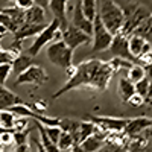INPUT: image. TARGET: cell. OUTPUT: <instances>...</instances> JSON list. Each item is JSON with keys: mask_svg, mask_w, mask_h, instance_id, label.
I'll return each instance as SVG.
<instances>
[{"mask_svg": "<svg viewBox=\"0 0 152 152\" xmlns=\"http://www.w3.org/2000/svg\"><path fill=\"white\" fill-rule=\"evenodd\" d=\"M116 70L117 69L114 67L113 61L104 62L100 59H88L85 62H81L79 66L73 67V73L70 75L67 84L61 87L56 93H53L52 97L56 99L61 94L79 87H93L97 90H105Z\"/></svg>", "mask_w": 152, "mask_h": 152, "instance_id": "1", "label": "cell"}, {"mask_svg": "<svg viewBox=\"0 0 152 152\" xmlns=\"http://www.w3.org/2000/svg\"><path fill=\"white\" fill-rule=\"evenodd\" d=\"M104 26L114 35L117 34L123 24V8H120L113 0H105L100 6V11L97 12Z\"/></svg>", "mask_w": 152, "mask_h": 152, "instance_id": "2", "label": "cell"}, {"mask_svg": "<svg viewBox=\"0 0 152 152\" xmlns=\"http://www.w3.org/2000/svg\"><path fill=\"white\" fill-rule=\"evenodd\" d=\"M47 59L55 64L56 67L61 69H70L72 67V62H73V50L62 41V40H56L52 41L47 46Z\"/></svg>", "mask_w": 152, "mask_h": 152, "instance_id": "3", "label": "cell"}, {"mask_svg": "<svg viewBox=\"0 0 152 152\" xmlns=\"http://www.w3.org/2000/svg\"><path fill=\"white\" fill-rule=\"evenodd\" d=\"M56 40H61V31H59V21L56 18H53L50 23H47V26L40 34H38L37 40L31 44V47L26 50V53H29L32 56H37L46 44L52 43V41H56Z\"/></svg>", "mask_w": 152, "mask_h": 152, "instance_id": "4", "label": "cell"}, {"mask_svg": "<svg viewBox=\"0 0 152 152\" xmlns=\"http://www.w3.org/2000/svg\"><path fill=\"white\" fill-rule=\"evenodd\" d=\"M151 14L142 6V5H128V8L123 9V24L120 28V34L129 37L132 34V31L140 24L146 17H149Z\"/></svg>", "mask_w": 152, "mask_h": 152, "instance_id": "5", "label": "cell"}, {"mask_svg": "<svg viewBox=\"0 0 152 152\" xmlns=\"http://www.w3.org/2000/svg\"><path fill=\"white\" fill-rule=\"evenodd\" d=\"M91 21H93V32H91L93 47H91V52H104V50H108L111 40H113V34L104 26V23L100 20L97 12H96V15L93 17Z\"/></svg>", "mask_w": 152, "mask_h": 152, "instance_id": "6", "label": "cell"}, {"mask_svg": "<svg viewBox=\"0 0 152 152\" xmlns=\"http://www.w3.org/2000/svg\"><path fill=\"white\" fill-rule=\"evenodd\" d=\"M49 81V75L46 73V70L41 66L32 64L31 67H28L26 70H23L21 73L17 75L15 79V85H23V84H32L40 87L44 82Z\"/></svg>", "mask_w": 152, "mask_h": 152, "instance_id": "7", "label": "cell"}, {"mask_svg": "<svg viewBox=\"0 0 152 152\" xmlns=\"http://www.w3.org/2000/svg\"><path fill=\"white\" fill-rule=\"evenodd\" d=\"M61 40L75 52V49H78L81 44L91 43V37L87 35L85 32H82L81 29L75 28L73 24H67V26L61 31Z\"/></svg>", "mask_w": 152, "mask_h": 152, "instance_id": "8", "label": "cell"}, {"mask_svg": "<svg viewBox=\"0 0 152 152\" xmlns=\"http://www.w3.org/2000/svg\"><path fill=\"white\" fill-rule=\"evenodd\" d=\"M110 52L116 56V58H120V59H125V61H129V62H134L137 61V58H134L129 52V47H128V37L117 32L113 35V40H111V44H110Z\"/></svg>", "mask_w": 152, "mask_h": 152, "instance_id": "9", "label": "cell"}, {"mask_svg": "<svg viewBox=\"0 0 152 152\" xmlns=\"http://www.w3.org/2000/svg\"><path fill=\"white\" fill-rule=\"evenodd\" d=\"M87 120H91L97 128L99 131L102 132H122L125 125L128 123L129 119H119V117H96V116H87Z\"/></svg>", "mask_w": 152, "mask_h": 152, "instance_id": "10", "label": "cell"}, {"mask_svg": "<svg viewBox=\"0 0 152 152\" xmlns=\"http://www.w3.org/2000/svg\"><path fill=\"white\" fill-rule=\"evenodd\" d=\"M75 28L81 29L82 32H85L87 35L91 37V32H93V21L88 20L84 12H82V6H81V0H75V9L72 12V23Z\"/></svg>", "mask_w": 152, "mask_h": 152, "instance_id": "11", "label": "cell"}, {"mask_svg": "<svg viewBox=\"0 0 152 152\" xmlns=\"http://www.w3.org/2000/svg\"><path fill=\"white\" fill-rule=\"evenodd\" d=\"M152 125V120L149 117H135V119H129L128 123L125 125L123 128V134L128 135V137H134V135H138L142 131L145 129H149Z\"/></svg>", "mask_w": 152, "mask_h": 152, "instance_id": "12", "label": "cell"}, {"mask_svg": "<svg viewBox=\"0 0 152 152\" xmlns=\"http://www.w3.org/2000/svg\"><path fill=\"white\" fill-rule=\"evenodd\" d=\"M47 26V23H26L24 21L21 26L14 32V41H21V40H26L29 37L38 35L44 28Z\"/></svg>", "mask_w": 152, "mask_h": 152, "instance_id": "13", "label": "cell"}, {"mask_svg": "<svg viewBox=\"0 0 152 152\" xmlns=\"http://www.w3.org/2000/svg\"><path fill=\"white\" fill-rule=\"evenodd\" d=\"M49 8L59 21V31L67 26V0H49Z\"/></svg>", "mask_w": 152, "mask_h": 152, "instance_id": "14", "label": "cell"}, {"mask_svg": "<svg viewBox=\"0 0 152 152\" xmlns=\"http://www.w3.org/2000/svg\"><path fill=\"white\" fill-rule=\"evenodd\" d=\"M108 134L107 132H102V131H96L94 134H91L90 137H87L85 140H82L79 145L87 151V152H96L100 146H102L107 140Z\"/></svg>", "mask_w": 152, "mask_h": 152, "instance_id": "15", "label": "cell"}, {"mask_svg": "<svg viewBox=\"0 0 152 152\" xmlns=\"http://www.w3.org/2000/svg\"><path fill=\"white\" fill-rule=\"evenodd\" d=\"M17 104H24V100L15 93L9 91L5 85H0V110H8Z\"/></svg>", "mask_w": 152, "mask_h": 152, "instance_id": "16", "label": "cell"}, {"mask_svg": "<svg viewBox=\"0 0 152 152\" xmlns=\"http://www.w3.org/2000/svg\"><path fill=\"white\" fill-rule=\"evenodd\" d=\"M96 131H99V128L91 120H82V122H79V128H78V131H76V135L73 137L75 145L81 143L82 140H85L87 137H90Z\"/></svg>", "mask_w": 152, "mask_h": 152, "instance_id": "17", "label": "cell"}, {"mask_svg": "<svg viewBox=\"0 0 152 152\" xmlns=\"http://www.w3.org/2000/svg\"><path fill=\"white\" fill-rule=\"evenodd\" d=\"M34 58L35 56H32V55H29V53H18L14 59H12V62H11V66H12V72L14 73H21L23 70H26L28 67H31L32 64H34Z\"/></svg>", "mask_w": 152, "mask_h": 152, "instance_id": "18", "label": "cell"}, {"mask_svg": "<svg viewBox=\"0 0 152 152\" xmlns=\"http://www.w3.org/2000/svg\"><path fill=\"white\" fill-rule=\"evenodd\" d=\"M46 9L38 5H32L24 11V21L26 23H46Z\"/></svg>", "mask_w": 152, "mask_h": 152, "instance_id": "19", "label": "cell"}, {"mask_svg": "<svg viewBox=\"0 0 152 152\" xmlns=\"http://www.w3.org/2000/svg\"><path fill=\"white\" fill-rule=\"evenodd\" d=\"M37 128H38V132H40V145L44 148V151L46 152H61L59 149H58V146H56V143H53L50 138L47 137V134H46V131H44V126L41 125V123H37Z\"/></svg>", "mask_w": 152, "mask_h": 152, "instance_id": "20", "label": "cell"}, {"mask_svg": "<svg viewBox=\"0 0 152 152\" xmlns=\"http://www.w3.org/2000/svg\"><path fill=\"white\" fill-rule=\"evenodd\" d=\"M134 93H135L134 84L128 78H122L119 81V97L122 99V102H126Z\"/></svg>", "mask_w": 152, "mask_h": 152, "instance_id": "21", "label": "cell"}, {"mask_svg": "<svg viewBox=\"0 0 152 152\" xmlns=\"http://www.w3.org/2000/svg\"><path fill=\"white\" fill-rule=\"evenodd\" d=\"M17 116L14 113H11L9 110H0V128H3L6 131H14Z\"/></svg>", "mask_w": 152, "mask_h": 152, "instance_id": "22", "label": "cell"}, {"mask_svg": "<svg viewBox=\"0 0 152 152\" xmlns=\"http://www.w3.org/2000/svg\"><path fill=\"white\" fill-rule=\"evenodd\" d=\"M145 43H146V40L142 38V37H138V35H129L128 37V47H129V52H131V55L134 58H138V55H140L142 47H143Z\"/></svg>", "mask_w": 152, "mask_h": 152, "instance_id": "23", "label": "cell"}, {"mask_svg": "<svg viewBox=\"0 0 152 152\" xmlns=\"http://www.w3.org/2000/svg\"><path fill=\"white\" fill-rule=\"evenodd\" d=\"M134 90L137 94H140L142 97H148V102H149V97H151V76H145L140 81H137L134 84Z\"/></svg>", "mask_w": 152, "mask_h": 152, "instance_id": "24", "label": "cell"}, {"mask_svg": "<svg viewBox=\"0 0 152 152\" xmlns=\"http://www.w3.org/2000/svg\"><path fill=\"white\" fill-rule=\"evenodd\" d=\"M131 35H138V37H142L145 38L146 41H151V15L146 17L138 26L132 31Z\"/></svg>", "mask_w": 152, "mask_h": 152, "instance_id": "25", "label": "cell"}, {"mask_svg": "<svg viewBox=\"0 0 152 152\" xmlns=\"http://www.w3.org/2000/svg\"><path fill=\"white\" fill-rule=\"evenodd\" d=\"M146 76V70L143 66L140 64H131L128 67V75H126V78H128L132 84H135L137 81H140L142 78Z\"/></svg>", "mask_w": 152, "mask_h": 152, "instance_id": "26", "label": "cell"}, {"mask_svg": "<svg viewBox=\"0 0 152 152\" xmlns=\"http://www.w3.org/2000/svg\"><path fill=\"white\" fill-rule=\"evenodd\" d=\"M0 11H2L3 14L9 15L12 20L18 24V28L24 23V9H21L18 6H14V8H3V9H0Z\"/></svg>", "mask_w": 152, "mask_h": 152, "instance_id": "27", "label": "cell"}, {"mask_svg": "<svg viewBox=\"0 0 152 152\" xmlns=\"http://www.w3.org/2000/svg\"><path fill=\"white\" fill-rule=\"evenodd\" d=\"M82 12L88 20H93V17L97 12V0H81Z\"/></svg>", "mask_w": 152, "mask_h": 152, "instance_id": "28", "label": "cell"}, {"mask_svg": "<svg viewBox=\"0 0 152 152\" xmlns=\"http://www.w3.org/2000/svg\"><path fill=\"white\" fill-rule=\"evenodd\" d=\"M73 145H75V143H73L72 134H69V132H66V131H61V135H59L58 142H56L58 149H59V151H69Z\"/></svg>", "mask_w": 152, "mask_h": 152, "instance_id": "29", "label": "cell"}, {"mask_svg": "<svg viewBox=\"0 0 152 152\" xmlns=\"http://www.w3.org/2000/svg\"><path fill=\"white\" fill-rule=\"evenodd\" d=\"M0 24H2L3 28H6L8 32H12V34H14V32L18 29V24H17L14 20H12L9 15L3 14L2 11H0Z\"/></svg>", "mask_w": 152, "mask_h": 152, "instance_id": "30", "label": "cell"}, {"mask_svg": "<svg viewBox=\"0 0 152 152\" xmlns=\"http://www.w3.org/2000/svg\"><path fill=\"white\" fill-rule=\"evenodd\" d=\"M43 126H44V125H43ZM44 131H46L47 137H49L53 143L58 142V138H59V135H61V128H59V126H44Z\"/></svg>", "mask_w": 152, "mask_h": 152, "instance_id": "31", "label": "cell"}, {"mask_svg": "<svg viewBox=\"0 0 152 152\" xmlns=\"http://www.w3.org/2000/svg\"><path fill=\"white\" fill-rule=\"evenodd\" d=\"M96 152H123V148L119 143L111 142V143H104Z\"/></svg>", "mask_w": 152, "mask_h": 152, "instance_id": "32", "label": "cell"}, {"mask_svg": "<svg viewBox=\"0 0 152 152\" xmlns=\"http://www.w3.org/2000/svg\"><path fill=\"white\" fill-rule=\"evenodd\" d=\"M31 129L28 131H14V134H12V142H14L15 145H21V143H26L28 142V135H29Z\"/></svg>", "mask_w": 152, "mask_h": 152, "instance_id": "33", "label": "cell"}, {"mask_svg": "<svg viewBox=\"0 0 152 152\" xmlns=\"http://www.w3.org/2000/svg\"><path fill=\"white\" fill-rule=\"evenodd\" d=\"M12 72V66L11 62H5V64H0V85H5L6 79L9 73Z\"/></svg>", "mask_w": 152, "mask_h": 152, "instance_id": "34", "label": "cell"}, {"mask_svg": "<svg viewBox=\"0 0 152 152\" xmlns=\"http://www.w3.org/2000/svg\"><path fill=\"white\" fill-rule=\"evenodd\" d=\"M17 56V53H14L12 50H2L0 49V64H5V62H12Z\"/></svg>", "mask_w": 152, "mask_h": 152, "instance_id": "35", "label": "cell"}, {"mask_svg": "<svg viewBox=\"0 0 152 152\" xmlns=\"http://www.w3.org/2000/svg\"><path fill=\"white\" fill-rule=\"evenodd\" d=\"M125 104H128V105H131V107H142L143 104H145V97H142L140 94H137V93H134L128 100H126Z\"/></svg>", "mask_w": 152, "mask_h": 152, "instance_id": "36", "label": "cell"}, {"mask_svg": "<svg viewBox=\"0 0 152 152\" xmlns=\"http://www.w3.org/2000/svg\"><path fill=\"white\" fill-rule=\"evenodd\" d=\"M14 2H15V6H18V8L24 9V11H26L28 8H31L32 5H35L34 0H14Z\"/></svg>", "mask_w": 152, "mask_h": 152, "instance_id": "37", "label": "cell"}, {"mask_svg": "<svg viewBox=\"0 0 152 152\" xmlns=\"http://www.w3.org/2000/svg\"><path fill=\"white\" fill-rule=\"evenodd\" d=\"M14 152H31V146H29L28 142L26 143H21V145H17Z\"/></svg>", "mask_w": 152, "mask_h": 152, "instance_id": "38", "label": "cell"}, {"mask_svg": "<svg viewBox=\"0 0 152 152\" xmlns=\"http://www.w3.org/2000/svg\"><path fill=\"white\" fill-rule=\"evenodd\" d=\"M34 2H35V5L41 6L43 9H47L49 8V0H34Z\"/></svg>", "mask_w": 152, "mask_h": 152, "instance_id": "39", "label": "cell"}, {"mask_svg": "<svg viewBox=\"0 0 152 152\" xmlns=\"http://www.w3.org/2000/svg\"><path fill=\"white\" fill-rule=\"evenodd\" d=\"M69 151H70V152H87V151H85V149L79 145V143H78V145H73V146H72Z\"/></svg>", "mask_w": 152, "mask_h": 152, "instance_id": "40", "label": "cell"}, {"mask_svg": "<svg viewBox=\"0 0 152 152\" xmlns=\"http://www.w3.org/2000/svg\"><path fill=\"white\" fill-rule=\"evenodd\" d=\"M6 32H8V31H6V28H3L2 24H0V37H5V35H6Z\"/></svg>", "mask_w": 152, "mask_h": 152, "instance_id": "41", "label": "cell"}, {"mask_svg": "<svg viewBox=\"0 0 152 152\" xmlns=\"http://www.w3.org/2000/svg\"><path fill=\"white\" fill-rule=\"evenodd\" d=\"M37 148H38V152H46V151H44V148L40 145V142H37Z\"/></svg>", "mask_w": 152, "mask_h": 152, "instance_id": "42", "label": "cell"}]
</instances>
